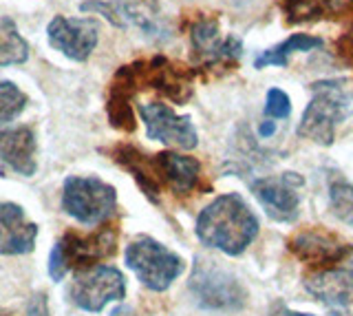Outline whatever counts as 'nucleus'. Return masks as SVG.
<instances>
[{
	"mask_svg": "<svg viewBox=\"0 0 353 316\" xmlns=\"http://www.w3.org/2000/svg\"><path fill=\"white\" fill-rule=\"evenodd\" d=\"M49 45L73 62H86L97 47L99 27L93 18L55 16L47 27Z\"/></svg>",
	"mask_w": 353,
	"mask_h": 316,
	"instance_id": "obj_14",
	"label": "nucleus"
},
{
	"mask_svg": "<svg viewBox=\"0 0 353 316\" xmlns=\"http://www.w3.org/2000/svg\"><path fill=\"white\" fill-rule=\"evenodd\" d=\"M27 108V95L11 80L0 78V126L14 122Z\"/></svg>",
	"mask_w": 353,
	"mask_h": 316,
	"instance_id": "obj_24",
	"label": "nucleus"
},
{
	"mask_svg": "<svg viewBox=\"0 0 353 316\" xmlns=\"http://www.w3.org/2000/svg\"><path fill=\"white\" fill-rule=\"evenodd\" d=\"M62 210L82 226H104L117 210V190L95 175H71L62 186Z\"/></svg>",
	"mask_w": 353,
	"mask_h": 316,
	"instance_id": "obj_5",
	"label": "nucleus"
},
{
	"mask_svg": "<svg viewBox=\"0 0 353 316\" xmlns=\"http://www.w3.org/2000/svg\"><path fill=\"white\" fill-rule=\"evenodd\" d=\"M281 7L287 16V23L301 25L334 16L340 9V0H283Z\"/></svg>",
	"mask_w": 353,
	"mask_h": 316,
	"instance_id": "obj_20",
	"label": "nucleus"
},
{
	"mask_svg": "<svg viewBox=\"0 0 353 316\" xmlns=\"http://www.w3.org/2000/svg\"><path fill=\"white\" fill-rule=\"evenodd\" d=\"M305 179L298 172H281V175L259 177L250 181V188L268 213L272 221L294 224L301 210V190Z\"/></svg>",
	"mask_w": 353,
	"mask_h": 316,
	"instance_id": "obj_9",
	"label": "nucleus"
},
{
	"mask_svg": "<svg viewBox=\"0 0 353 316\" xmlns=\"http://www.w3.org/2000/svg\"><path fill=\"white\" fill-rule=\"evenodd\" d=\"M329 208L336 219L353 228V184L342 177L329 181Z\"/></svg>",
	"mask_w": 353,
	"mask_h": 316,
	"instance_id": "obj_22",
	"label": "nucleus"
},
{
	"mask_svg": "<svg viewBox=\"0 0 353 316\" xmlns=\"http://www.w3.org/2000/svg\"><path fill=\"white\" fill-rule=\"evenodd\" d=\"M305 290L334 316H353V261L314 270L305 277Z\"/></svg>",
	"mask_w": 353,
	"mask_h": 316,
	"instance_id": "obj_12",
	"label": "nucleus"
},
{
	"mask_svg": "<svg viewBox=\"0 0 353 316\" xmlns=\"http://www.w3.org/2000/svg\"><path fill=\"white\" fill-rule=\"evenodd\" d=\"M38 141L29 126L0 128V161L22 177H33L38 170Z\"/></svg>",
	"mask_w": 353,
	"mask_h": 316,
	"instance_id": "obj_17",
	"label": "nucleus"
},
{
	"mask_svg": "<svg viewBox=\"0 0 353 316\" xmlns=\"http://www.w3.org/2000/svg\"><path fill=\"white\" fill-rule=\"evenodd\" d=\"M150 161L161 188H170L176 197H185V195L194 192L199 181H201V161L190 155L163 150L152 155Z\"/></svg>",
	"mask_w": 353,
	"mask_h": 316,
	"instance_id": "obj_16",
	"label": "nucleus"
},
{
	"mask_svg": "<svg viewBox=\"0 0 353 316\" xmlns=\"http://www.w3.org/2000/svg\"><path fill=\"white\" fill-rule=\"evenodd\" d=\"M110 316H135V312H132V308H128V305H121V308H115L110 312Z\"/></svg>",
	"mask_w": 353,
	"mask_h": 316,
	"instance_id": "obj_30",
	"label": "nucleus"
},
{
	"mask_svg": "<svg viewBox=\"0 0 353 316\" xmlns=\"http://www.w3.org/2000/svg\"><path fill=\"white\" fill-rule=\"evenodd\" d=\"M292 113V100L290 95H287L283 89H270L268 91V100H265V115H268L270 119H285L290 117Z\"/></svg>",
	"mask_w": 353,
	"mask_h": 316,
	"instance_id": "obj_25",
	"label": "nucleus"
},
{
	"mask_svg": "<svg viewBox=\"0 0 353 316\" xmlns=\"http://www.w3.org/2000/svg\"><path fill=\"white\" fill-rule=\"evenodd\" d=\"M27 316H49V301L44 292H36L25 305Z\"/></svg>",
	"mask_w": 353,
	"mask_h": 316,
	"instance_id": "obj_26",
	"label": "nucleus"
},
{
	"mask_svg": "<svg viewBox=\"0 0 353 316\" xmlns=\"http://www.w3.org/2000/svg\"><path fill=\"white\" fill-rule=\"evenodd\" d=\"M84 14L104 16L113 27L139 29L150 40H168L170 29L159 16L157 7L146 0H84L80 5Z\"/></svg>",
	"mask_w": 353,
	"mask_h": 316,
	"instance_id": "obj_7",
	"label": "nucleus"
},
{
	"mask_svg": "<svg viewBox=\"0 0 353 316\" xmlns=\"http://www.w3.org/2000/svg\"><path fill=\"white\" fill-rule=\"evenodd\" d=\"M71 303L88 314H99L108 303L126 299V279L115 266L99 264L82 272H75L71 290Z\"/></svg>",
	"mask_w": 353,
	"mask_h": 316,
	"instance_id": "obj_8",
	"label": "nucleus"
},
{
	"mask_svg": "<svg viewBox=\"0 0 353 316\" xmlns=\"http://www.w3.org/2000/svg\"><path fill=\"white\" fill-rule=\"evenodd\" d=\"M29 60V45L11 18H0V67H14Z\"/></svg>",
	"mask_w": 353,
	"mask_h": 316,
	"instance_id": "obj_21",
	"label": "nucleus"
},
{
	"mask_svg": "<svg viewBox=\"0 0 353 316\" xmlns=\"http://www.w3.org/2000/svg\"><path fill=\"white\" fill-rule=\"evenodd\" d=\"M126 266L139 279L143 288L152 292H165L183 275V259L157 239L141 235L126 246Z\"/></svg>",
	"mask_w": 353,
	"mask_h": 316,
	"instance_id": "obj_6",
	"label": "nucleus"
},
{
	"mask_svg": "<svg viewBox=\"0 0 353 316\" xmlns=\"http://www.w3.org/2000/svg\"><path fill=\"white\" fill-rule=\"evenodd\" d=\"M274 133H276V122H274V119H265V122L259 124V135H261V137L268 139V137H272Z\"/></svg>",
	"mask_w": 353,
	"mask_h": 316,
	"instance_id": "obj_29",
	"label": "nucleus"
},
{
	"mask_svg": "<svg viewBox=\"0 0 353 316\" xmlns=\"http://www.w3.org/2000/svg\"><path fill=\"white\" fill-rule=\"evenodd\" d=\"M110 157H113L117 164L128 170L132 179L137 181V186L141 188V192L146 195L150 201L157 204L159 201V195H161V184L154 175V168H152V161L150 157H146L139 148L130 146V144H117L108 150Z\"/></svg>",
	"mask_w": 353,
	"mask_h": 316,
	"instance_id": "obj_18",
	"label": "nucleus"
},
{
	"mask_svg": "<svg viewBox=\"0 0 353 316\" xmlns=\"http://www.w3.org/2000/svg\"><path fill=\"white\" fill-rule=\"evenodd\" d=\"M261 221L236 192L219 195L199 213L194 233L205 248H214L228 257H239L259 237Z\"/></svg>",
	"mask_w": 353,
	"mask_h": 316,
	"instance_id": "obj_1",
	"label": "nucleus"
},
{
	"mask_svg": "<svg viewBox=\"0 0 353 316\" xmlns=\"http://www.w3.org/2000/svg\"><path fill=\"white\" fill-rule=\"evenodd\" d=\"M188 290L199 308L210 312H239L248 303V290L241 279L214 259H194Z\"/></svg>",
	"mask_w": 353,
	"mask_h": 316,
	"instance_id": "obj_4",
	"label": "nucleus"
},
{
	"mask_svg": "<svg viewBox=\"0 0 353 316\" xmlns=\"http://www.w3.org/2000/svg\"><path fill=\"white\" fill-rule=\"evenodd\" d=\"M130 102H132V97L108 89V102H106L108 122L113 128L124 130V133H132V130H135V113H132Z\"/></svg>",
	"mask_w": 353,
	"mask_h": 316,
	"instance_id": "obj_23",
	"label": "nucleus"
},
{
	"mask_svg": "<svg viewBox=\"0 0 353 316\" xmlns=\"http://www.w3.org/2000/svg\"><path fill=\"white\" fill-rule=\"evenodd\" d=\"M190 47L199 69H216L236 64L243 56V42L236 36L221 34L219 20L201 16L190 25Z\"/></svg>",
	"mask_w": 353,
	"mask_h": 316,
	"instance_id": "obj_10",
	"label": "nucleus"
},
{
	"mask_svg": "<svg viewBox=\"0 0 353 316\" xmlns=\"http://www.w3.org/2000/svg\"><path fill=\"white\" fill-rule=\"evenodd\" d=\"M117 226L104 224L95 233H64L49 255V277L58 283L69 272H82L99 266V261L115 255L117 250Z\"/></svg>",
	"mask_w": 353,
	"mask_h": 316,
	"instance_id": "obj_2",
	"label": "nucleus"
},
{
	"mask_svg": "<svg viewBox=\"0 0 353 316\" xmlns=\"http://www.w3.org/2000/svg\"><path fill=\"white\" fill-rule=\"evenodd\" d=\"M351 108L345 84L338 80H320L312 84V100L305 106L296 135L318 146H331L338 126L345 122Z\"/></svg>",
	"mask_w": 353,
	"mask_h": 316,
	"instance_id": "obj_3",
	"label": "nucleus"
},
{
	"mask_svg": "<svg viewBox=\"0 0 353 316\" xmlns=\"http://www.w3.org/2000/svg\"><path fill=\"white\" fill-rule=\"evenodd\" d=\"M287 248H290V253L296 259H301L318 270L345 264L353 255L351 244H347L342 237L327 230L323 226L305 228V230L296 233L287 241Z\"/></svg>",
	"mask_w": 353,
	"mask_h": 316,
	"instance_id": "obj_11",
	"label": "nucleus"
},
{
	"mask_svg": "<svg viewBox=\"0 0 353 316\" xmlns=\"http://www.w3.org/2000/svg\"><path fill=\"white\" fill-rule=\"evenodd\" d=\"M268 316H312V314H305V312H296V310H292V308H287L285 303H274L272 305V310H270V314Z\"/></svg>",
	"mask_w": 353,
	"mask_h": 316,
	"instance_id": "obj_27",
	"label": "nucleus"
},
{
	"mask_svg": "<svg viewBox=\"0 0 353 316\" xmlns=\"http://www.w3.org/2000/svg\"><path fill=\"white\" fill-rule=\"evenodd\" d=\"M139 117L146 126V135L161 144L192 150L199 144L196 128L188 115H176L168 104H139Z\"/></svg>",
	"mask_w": 353,
	"mask_h": 316,
	"instance_id": "obj_13",
	"label": "nucleus"
},
{
	"mask_svg": "<svg viewBox=\"0 0 353 316\" xmlns=\"http://www.w3.org/2000/svg\"><path fill=\"white\" fill-rule=\"evenodd\" d=\"M340 49H342V53H345L349 60H353V27L340 38Z\"/></svg>",
	"mask_w": 353,
	"mask_h": 316,
	"instance_id": "obj_28",
	"label": "nucleus"
},
{
	"mask_svg": "<svg viewBox=\"0 0 353 316\" xmlns=\"http://www.w3.org/2000/svg\"><path fill=\"white\" fill-rule=\"evenodd\" d=\"M38 235V224L27 219L22 206L14 201H0V255L20 257L33 253Z\"/></svg>",
	"mask_w": 353,
	"mask_h": 316,
	"instance_id": "obj_15",
	"label": "nucleus"
},
{
	"mask_svg": "<svg viewBox=\"0 0 353 316\" xmlns=\"http://www.w3.org/2000/svg\"><path fill=\"white\" fill-rule=\"evenodd\" d=\"M325 42L323 38L318 36H309V34H294L287 40H283L281 45L276 47H270L261 51L256 60H254V67L256 69H268V67H287V62H290V56L294 53H303V51H314V49H320Z\"/></svg>",
	"mask_w": 353,
	"mask_h": 316,
	"instance_id": "obj_19",
	"label": "nucleus"
}]
</instances>
